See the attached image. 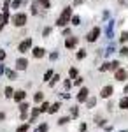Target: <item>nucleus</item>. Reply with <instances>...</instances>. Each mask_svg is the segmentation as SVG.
Instances as JSON below:
<instances>
[{
	"instance_id": "nucleus-1",
	"label": "nucleus",
	"mask_w": 128,
	"mask_h": 132,
	"mask_svg": "<svg viewBox=\"0 0 128 132\" xmlns=\"http://www.w3.org/2000/svg\"><path fill=\"white\" fill-rule=\"evenodd\" d=\"M70 18H72V7H65L63 12H61V16H60L58 20H56V25L58 27H65L67 23H70Z\"/></svg>"
},
{
	"instance_id": "nucleus-2",
	"label": "nucleus",
	"mask_w": 128,
	"mask_h": 132,
	"mask_svg": "<svg viewBox=\"0 0 128 132\" xmlns=\"http://www.w3.org/2000/svg\"><path fill=\"white\" fill-rule=\"evenodd\" d=\"M12 25L14 27H25L26 25V14L25 12H18L12 16Z\"/></svg>"
},
{
	"instance_id": "nucleus-3",
	"label": "nucleus",
	"mask_w": 128,
	"mask_h": 132,
	"mask_svg": "<svg viewBox=\"0 0 128 132\" xmlns=\"http://www.w3.org/2000/svg\"><path fill=\"white\" fill-rule=\"evenodd\" d=\"M98 35H100V28H98V27H95V28H91V32L86 35V41H88V42H95L97 39H98Z\"/></svg>"
},
{
	"instance_id": "nucleus-4",
	"label": "nucleus",
	"mask_w": 128,
	"mask_h": 132,
	"mask_svg": "<svg viewBox=\"0 0 128 132\" xmlns=\"http://www.w3.org/2000/svg\"><path fill=\"white\" fill-rule=\"evenodd\" d=\"M30 48H32V39L28 37V39H25V41H21V42H20V46H18V51H20V53H26Z\"/></svg>"
},
{
	"instance_id": "nucleus-5",
	"label": "nucleus",
	"mask_w": 128,
	"mask_h": 132,
	"mask_svg": "<svg viewBox=\"0 0 128 132\" xmlns=\"http://www.w3.org/2000/svg\"><path fill=\"white\" fill-rule=\"evenodd\" d=\"M112 93H114V88H112V85H105V86L100 90V97H104V99H109Z\"/></svg>"
},
{
	"instance_id": "nucleus-6",
	"label": "nucleus",
	"mask_w": 128,
	"mask_h": 132,
	"mask_svg": "<svg viewBox=\"0 0 128 132\" xmlns=\"http://www.w3.org/2000/svg\"><path fill=\"white\" fill-rule=\"evenodd\" d=\"M114 78H116L118 81H125V79H128L126 69H118V71H116V74H114Z\"/></svg>"
},
{
	"instance_id": "nucleus-7",
	"label": "nucleus",
	"mask_w": 128,
	"mask_h": 132,
	"mask_svg": "<svg viewBox=\"0 0 128 132\" xmlns=\"http://www.w3.org/2000/svg\"><path fill=\"white\" fill-rule=\"evenodd\" d=\"M26 67H28V60L26 58H18L16 60V69L18 71H25Z\"/></svg>"
},
{
	"instance_id": "nucleus-8",
	"label": "nucleus",
	"mask_w": 128,
	"mask_h": 132,
	"mask_svg": "<svg viewBox=\"0 0 128 132\" xmlns=\"http://www.w3.org/2000/svg\"><path fill=\"white\" fill-rule=\"evenodd\" d=\"M88 93H89V90L86 88V86H84V88H81V90H79V93H77V101L79 102H84L86 99H88Z\"/></svg>"
},
{
	"instance_id": "nucleus-9",
	"label": "nucleus",
	"mask_w": 128,
	"mask_h": 132,
	"mask_svg": "<svg viewBox=\"0 0 128 132\" xmlns=\"http://www.w3.org/2000/svg\"><path fill=\"white\" fill-rule=\"evenodd\" d=\"M77 42H79L77 37H69V39L65 41V46H67L69 50H72V48H76V46H77Z\"/></svg>"
},
{
	"instance_id": "nucleus-10",
	"label": "nucleus",
	"mask_w": 128,
	"mask_h": 132,
	"mask_svg": "<svg viewBox=\"0 0 128 132\" xmlns=\"http://www.w3.org/2000/svg\"><path fill=\"white\" fill-rule=\"evenodd\" d=\"M25 97H26V93H25L23 90H18V92H14V97H12V99H14L16 102H23Z\"/></svg>"
},
{
	"instance_id": "nucleus-11",
	"label": "nucleus",
	"mask_w": 128,
	"mask_h": 132,
	"mask_svg": "<svg viewBox=\"0 0 128 132\" xmlns=\"http://www.w3.org/2000/svg\"><path fill=\"white\" fill-rule=\"evenodd\" d=\"M32 53H33V56H35V58H42V56L46 55V50H44V48H33Z\"/></svg>"
},
{
	"instance_id": "nucleus-12",
	"label": "nucleus",
	"mask_w": 128,
	"mask_h": 132,
	"mask_svg": "<svg viewBox=\"0 0 128 132\" xmlns=\"http://www.w3.org/2000/svg\"><path fill=\"white\" fill-rule=\"evenodd\" d=\"M40 7H42V5H40L39 0H37V2H33V4H32V14H39V12H40Z\"/></svg>"
},
{
	"instance_id": "nucleus-13",
	"label": "nucleus",
	"mask_w": 128,
	"mask_h": 132,
	"mask_svg": "<svg viewBox=\"0 0 128 132\" xmlns=\"http://www.w3.org/2000/svg\"><path fill=\"white\" fill-rule=\"evenodd\" d=\"M119 69V62L114 60V62H109V71H118Z\"/></svg>"
},
{
	"instance_id": "nucleus-14",
	"label": "nucleus",
	"mask_w": 128,
	"mask_h": 132,
	"mask_svg": "<svg viewBox=\"0 0 128 132\" xmlns=\"http://www.w3.org/2000/svg\"><path fill=\"white\" fill-rule=\"evenodd\" d=\"M39 113H40L39 108H33V109H32V116H30V122H35V118L39 116Z\"/></svg>"
},
{
	"instance_id": "nucleus-15",
	"label": "nucleus",
	"mask_w": 128,
	"mask_h": 132,
	"mask_svg": "<svg viewBox=\"0 0 128 132\" xmlns=\"http://www.w3.org/2000/svg\"><path fill=\"white\" fill-rule=\"evenodd\" d=\"M33 101L35 102H44V93H42V92H37V93L33 95Z\"/></svg>"
},
{
	"instance_id": "nucleus-16",
	"label": "nucleus",
	"mask_w": 128,
	"mask_h": 132,
	"mask_svg": "<svg viewBox=\"0 0 128 132\" xmlns=\"http://www.w3.org/2000/svg\"><path fill=\"white\" fill-rule=\"evenodd\" d=\"M28 109H30L28 102H20V111L21 113H28Z\"/></svg>"
},
{
	"instance_id": "nucleus-17",
	"label": "nucleus",
	"mask_w": 128,
	"mask_h": 132,
	"mask_svg": "<svg viewBox=\"0 0 128 132\" xmlns=\"http://www.w3.org/2000/svg\"><path fill=\"white\" fill-rule=\"evenodd\" d=\"M119 108H121V109H128V97H123V99L119 101Z\"/></svg>"
},
{
	"instance_id": "nucleus-18",
	"label": "nucleus",
	"mask_w": 128,
	"mask_h": 132,
	"mask_svg": "<svg viewBox=\"0 0 128 132\" xmlns=\"http://www.w3.org/2000/svg\"><path fill=\"white\" fill-rule=\"evenodd\" d=\"M5 74H7V78H9V79H16V78H18L16 71H11V69H7V71H5Z\"/></svg>"
},
{
	"instance_id": "nucleus-19",
	"label": "nucleus",
	"mask_w": 128,
	"mask_h": 132,
	"mask_svg": "<svg viewBox=\"0 0 128 132\" xmlns=\"http://www.w3.org/2000/svg\"><path fill=\"white\" fill-rule=\"evenodd\" d=\"M4 93H5V97H7V99H11V97H14V90H12L11 86H7V88L4 90Z\"/></svg>"
},
{
	"instance_id": "nucleus-20",
	"label": "nucleus",
	"mask_w": 128,
	"mask_h": 132,
	"mask_svg": "<svg viewBox=\"0 0 128 132\" xmlns=\"http://www.w3.org/2000/svg\"><path fill=\"white\" fill-rule=\"evenodd\" d=\"M60 108H61V106H60V102H56V104L49 106V111H48V113H51V114H53V113H56V111H58Z\"/></svg>"
},
{
	"instance_id": "nucleus-21",
	"label": "nucleus",
	"mask_w": 128,
	"mask_h": 132,
	"mask_svg": "<svg viewBox=\"0 0 128 132\" xmlns=\"http://www.w3.org/2000/svg\"><path fill=\"white\" fill-rule=\"evenodd\" d=\"M39 109H40V113H48L49 111V104L48 102H42V106H40Z\"/></svg>"
},
{
	"instance_id": "nucleus-22",
	"label": "nucleus",
	"mask_w": 128,
	"mask_h": 132,
	"mask_svg": "<svg viewBox=\"0 0 128 132\" xmlns=\"http://www.w3.org/2000/svg\"><path fill=\"white\" fill-rule=\"evenodd\" d=\"M77 114H79V109L76 108V106H72V108H70V116H72V118H76Z\"/></svg>"
},
{
	"instance_id": "nucleus-23",
	"label": "nucleus",
	"mask_w": 128,
	"mask_h": 132,
	"mask_svg": "<svg viewBox=\"0 0 128 132\" xmlns=\"http://www.w3.org/2000/svg\"><path fill=\"white\" fill-rule=\"evenodd\" d=\"M69 78H74V79L77 78V69H76V67H72V69L69 71Z\"/></svg>"
},
{
	"instance_id": "nucleus-24",
	"label": "nucleus",
	"mask_w": 128,
	"mask_h": 132,
	"mask_svg": "<svg viewBox=\"0 0 128 132\" xmlns=\"http://www.w3.org/2000/svg\"><path fill=\"white\" fill-rule=\"evenodd\" d=\"M112 30H114V25H112V21H111L109 27H107V37H112Z\"/></svg>"
},
{
	"instance_id": "nucleus-25",
	"label": "nucleus",
	"mask_w": 128,
	"mask_h": 132,
	"mask_svg": "<svg viewBox=\"0 0 128 132\" xmlns=\"http://www.w3.org/2000/svg\"><path fill=\"white\" fill-rule=\"evenodd\" d=\"M18 132H28V123H23L18 127Z\"/></svg>"
},
{
	"instance_id": "nucleus-26",
	"label": "nucleus",
	"mask_w": 128,
	"mask_h": 132,
	"mask_svg": "<svg viewBox=\"0 0 128 132\" xmlns=\"http://www.w3.org/2000/svg\"><path fill=\"white\" fill-rule=\"evenodd\" d=\"M39 2H40V5H42V7H44V9H49V7H51L49 0H39Z\"/></svg>"
},
{
	"instance_id": "nucleus-27",
	"label": "nucleus",
	"mask_w": 128,
	"mask_h": 132,
	"mask_svg": "<svg viewBox=\"0 0 128 132\" xmlns=\"http://www.w3.org/2000/svg\"><path fill=\"white\" fill-rule=\"evenodd\" d=\"M119 55H121V56H128V46H123V48L119 50Z\"/></svg>"
},
{
	"instance_id": "nucleus-28",
	"label": "nucleus",
	"mask_w": 128,
	"mask_h": 132,
	"mask_svg": "<svg viewBox=\"0 0 128 132\" xmlns=\"http://www.w3.org/2000/svg\"><path fill=\"white\" fill-rule=\"evenodd\" d=\"M76 56H77V60H83V58H84V56H86V51H84V50L77 51V55H76Z\"/></svg>"
},
{
	"instance_id": "nucleus-29",
	"label": "nucleus",
	"mask_w": 128,
	"mask_h": 132,
	"mask_svg": "<svg viewBox=\"0 0 128 132\" xmlns=\"http://www.w3.org/2000/svg\"><path fill=\"white\" fill-rule=\"evenodd\" d=\"M72 25H76V27L81 25V18L79 16H72Z\"/></svg>"
},
{
	"instance_id": "nucleus-30",
	"label": "nucleus",
	"mask_w": 128,
	"mask_h": 132,
	"mask_svg": "<svg viewBox=\"0 0 128 132\" xmlns=\"http://www.w3.org/2000/svg\"><path fill=\"white\" fill-rule=\"evenodd\" d=\"M95 104H97V99H95V97L88 99V108H95Z\"/></svg>"
},
{
	"instance_id": "nucleus-31",
	"label": "nucleus",
	"mask_w": 128,
	"mask_h": 132,
	"mask_svg": "<svg viewBox=\"0 0 128 132\" xmlns=\"http://www.w3.org/2000/svg\"><path fill=\"white\" fill-rule=\"evenodd\" d=\"M53 76H54V74H53V71H48L46 74H44V81H48V79H51Z\"/></svg>"
},
{
	"instance_id": "nucleus-32",
	"label": "nucleus",
	"mask_w": 128,
	"mask_h": 132,
	"mask_svg": "<svg viewBox=\"0 0 128 132\" xmlns=\"http://www.w3.org/2000/svg\"><path fill=\"white\" fill-rule=\"evenodd\" d=\"M119 41H121V42H126V41H128V32H123V34H121Z\"/></svg>"
},
{
	"instance_id": "nucleus-33",
	"label": "nucleus",
	"mask_w": 128,
	"mask_h": 132,
	"mask_svg": "<svg viewBox=\"0 0 128 132\" xmlns=\"http://www.w3.org/2000/svg\"><path fill=\"white\" fill-rule=\"evenodd\" d=\"M58 79H60V76H58V74H54V76H53V81H49V86H54V83L58 81Z\"/></svg>"
},
{
	"instance_id": "nucleus-34",
	"label": "nucleus",
	"mask_w": 128,
	"mask_h": 132,
	"mask_svg": "<svg viewBox=\"0 0 128 132\" xmlns=\"http://www.w3.org/2000/svg\"><path fill=\"white\" fill-rule=\"evenodd\" d=\"M46 130H48V125H46V123H42V125H40L35 132H46Z\"/></svg>"
},
{
	"instance_id": "nucleus-35",
	"label": "nucleus",
	"mask_w": 128,
	"mask_h": 132,
	"mask_svg": "<svg viewBox=\"0 0 128 132\" xmlns=\"http://www.w3.org/2000/svg\"><path fill=\"white\" fill-rule=\"evenodd\" d=\"M11 5H12V9H18V7L21 5V0H14V2H12Z\"/></svg>"
},
{
	"instance_id": "nucleus-36",
	"label": "nucleus",
	"mask_w": 128,
	"mask_h": 132,
	"mask_svg": "<svg viewBox=\"0 0 128 132\" xmlns=\"http://www.w3.org/2000/svg\"><path fill=\"white\" fill-rule=\"evenodd\" d=\"M98 71H100V72H104V71H109V62H107V63H104V65L100 67Z\"/></svg>"
},
{
	"instance_id": "nucleus-37",
	"label": "nucleus",
	"mask_w": 128,
	"mask_h": 132,
	"mask_svg": "<svg viewBox=\"0 0 128 132\" xmlns=\"http://www.w3.org/2000/svg\"><path fill=\"white\" fill-rule=\"evenodd\" d=\"M4 60H5V51L0 50V62H4Z\"/></svg>"
},
{
	"instance_id": "nucleus-38",
	"label": "nucleus",
	"mask_w": 128,
	"mask_h": 132,
	"mask_svg": "<svg viewBox=\"0 0 128 132\" xmlns=\"http://www.w3.org/2000/svg\"><path fill=\"white\" fill-rule=\"evenodd\" d=\"M74 85H83V78H76V81H74Z\"/></svg>"
},
{
	"instance_id": "nucleus-39",
	"label": "nucleus",
	"mask_w": 128,
	"mask_h": 132,
	"mask_svg": "<svg viewBox=\"0 0 128 132\" xmlns=\"http://www.w3.org/2000/svg\"><path fill=\"white\" fill-rule=\"evenodd\" d=\"M67 122H69V118H60V125H65V123H67Z\"/></svg>"
},
{
	"instance_id": "nucleus-40",
	"label": "nucleus",
	"mask_w": 128,
	"mask_h": 132,
	"mask_svg": "<svg viewBox=\"0 0 128 132\" xmlns=\"http://www.w3.org/2000/svg\"><path fill=\"white\" fill-rule=\"evenodd\" d=\"M112 51H114V44H112V46H109V50L105 51V55H111V53H112Z\"/></svg>"
},
{
	"instance_id": "nucleus-41",
	"label": "nucleus",
	"mask_w": 128,
	"mask_h": 132,
	"mask_svg": "<svg viewBox=\"0 0 128 132\" xmlns=\"http://www.w3.org/2000/svg\"><path fill=\"white\" fill-rule=\"evenodd\" d=\"M70 86H72V81H70V79H67V81H65V88H67V90H69Z\"/></svg>"
},
{
	"instance_id": "nucleus-42",
	"label": "nucleus",
	"mask_w": 128,
	"mask_h": 132,
	"mask_svg": "<svg viewBox=\"0 0 128 132\" xmlns=\"http://www.w3.org/2000/svg\"><path fill=\"white\" fill-rule=\"evenodd\" d=\"M49 58H51V60H56V58H58V53H51Z\"/></svg>"
},
{
	"instance_id": "nucleus-43",
	"label": "nucleus",
	"mask_w": 128,
	"mask_h": 132,
	"mask_svg": "<svg viewBox=\"0 0 128 132\" xmlns=\"http://www.w3.org/2000/svg\"><path fill=\"white\" fill-rule=\"evenodd\" d=\"M4 120H5V113L0 111V122H4Z\"/></svg>"
},
{
	"instance_id": "nucleus-44",
	"label": "nucleus",
	"mask_w": 128,
	"mask_h": 132,
	"mask_svg": "<svg viewBox=\"0 0 128 132\" xmlns=\"http://www.w3.org/2000/svg\"><path fill=\"white\" fill-rule=\"evenodd\" d=\"M4 72H5V67H4V65H2V63H0V76H2V74H4Z\"/></svg>"
},
{
	"instance_id": "nucleus-45",
	"label": "nucleus",
	"mask_w": 128,
	"mask_h": 132,
	"mask_svg": "<svg viewBox=\"0 0 128 132\" xmlns=\"http://www.w3.org/2000/svg\"><path fill=\"white\" fill-rule=\"evenodd\" d=\"M51 34V28H44V35H49Z\"/></svg>"
},
{
	"instance_id": "nucleus-46",
	"label": "nucleus",
	"mask_w": 128,
	"mask_h": 132,
	"mask_svg": "<svg viewBox=\"0 0 128 132\" xmlns=\"http://www.w3.org/2000/svg\"><path fill=\"white\" fill-rule=\"evenodd\" d=\"M81 2H83V0H74V4H76V5H79Z\"/></svg>"
},
{
	"instance_id": "nucleus-47",
	"label": "nucleus",
	"mask_w": 128,
	"mask_h": 132,
	"mask_svg": "<svg viewBox=\"0 0 128 132\" xmlns=\"http://www.w3.org/2000/svg\"><path fill=\"white\" fill-rule=\"evenodd\" d=\"M126 92H128V85H126V86H125V93H126Z\"/></svg>"
},
{
	"instance_id": "nucleus-48",
	"label": "nucleus",
	"mask_w": 128,
	"mask_h": 132,
	"mask_svg": "<svg viewBox=\"0 0 128 132\" xmlns=\"http://www.w3.org/2000/svg\"><path fill=\"white\" fill-rule=\"evenodd\" d=\"M2 28H4V25H2V23H0V32H2Z\"/></svg>"
},
{
	"instance_id": "nucleus-49",
	"label": "nucleus",
	"mask_w": 128,
	"mask_h": 132,
	"mask_svg": "<svg viewBox=\"0 0 128 132\" xmlns=\"http://www.w3.org/2000/svg\"><path fill=\"white\" fill-rule=\"evenodd\" d=\"M119 2H121V4H125V2H128V0H119Z\"/></svg>"
}]
</instances>
